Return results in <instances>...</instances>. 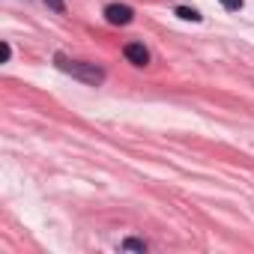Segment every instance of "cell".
Here are the masks:
<instances>
[{"mask_svg":"<svg viewBox=\"0 0 254 254\" xmlns=\"http://www.w3.org/2000/svg\"><path fill=\"white\" fill-rule=\"evenodd\" d=\"M45 3H48L54 12H63V0H45Z\"/></svg>","mask_w":254,"mask_h":254,"instance_id":"cell-7","label":"cell"},{"mask_svg":"<svg viewBox=\"0 0 254 254\" xmlns=\"http://www.w3.org/2000/svg\"><path fill=\"white\" fill-rule=\"evenodd\" d=\"M177 15H180V18H186V21H200V15H197L194 9H189V6H180V9H177Z\"/></svg>","mask_w":254,"mask_h":254,"instance_id":"cell-4","label":"cell"},{"mask_svg":"<svg viewBox=\"0 0 254 254\" xmlns=\"http://www.w3.org/2000/svg\"><path fill=\"white\" fill-rule=\"evenodd\" d=\"M221 6L233 12V9H242V0H221Z\"/></svg>","mask_w":254,"mask_h":254,"instance_id":"cell-6","label":"cell"},{"mask_svg":"<svg viewBox=\"0 0 254 254\" xmlns=\"http://www.w3.org/2000/svg\"><path fill=\"white\" fill-rule=\"evenodd\" d=\"M57 66H60L66 75H72V78H78V81H84V84H102V81H105V72H102L96 63H78V60L57 57Z\"/></svg>","mask_w":254,"mask_h":254,"instance_id":"cell-1","label":"cell"},{"mask_svg":"<svg viewBox=\"0 0 254 254\" xmlns=\"http://www.w3.org/2000/svg\"><path fill=\"white\" fill-rule=\"evenodd\" d=\"M123 248H129V251H144L147 245H144V242H138V239H126V242H123Z\"/></svg>","mask_w":254,"mask_h":254,"instance_id":"cell-5","label":"cell"},{"mask_svg":"<svg viewBox=\"0 0 254 254\" xmlns=\"http://www.w3.org/2000/svg\"><path fill=\"white\" fill-rule=\"evenodd\" d=\"M123 54H126V60L135 63V66H147V63H150V51H147L141 42H129V45L123 48Z\"/></svg>","mask_w":254,"mask_h":254,"instance_id":"cell-3","label":"cell"},{"mask_svg":"<svg viewBox=\"0 0 254 254\" xmlns=\"http://www.w3.org/2000/svg\"><path fill=\"white\" fill-rule=\"evenodd\" d=\"M132 9L129 6H123V3H111L108 9H105V18H108V24H129L132 21Z\"/></svg>","mask_w":254,"mask_h":254,"instance_id":"cell-2","label":"cell"}]
</instances>
